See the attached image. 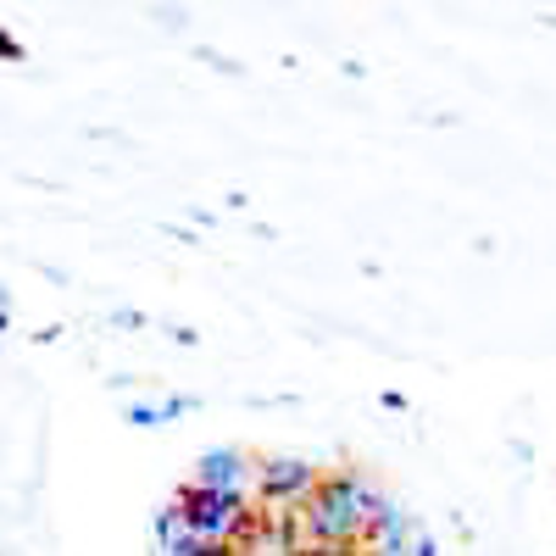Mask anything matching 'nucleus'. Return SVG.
I'll list each match as a JSON object with an SVG mask.
<instances>
[{
  "mask_svg": "<svg viewBox=\"0 0 556 556\" xmlns=\"http://www.w3.org/2000/svg\"><path fill=\"white\" fill-rule=\"evenodd\" d=\"M262 484H267V495L273 501H295V495H317V473L306 468V462H273V468L262 473Z\"/></svg>",
  "mask_w": 556,
  "mask_h": 556,
  "instance_id": "nucleus-1",
  "label": "nucleus"
},
{
  "mask_svg": "<svg viewBox=\"0 0 556 556\" xmlns=\"http://www.w3.org/2000/svg\"><path fill=\"white\" fill-rule=\"evenodd\" d=\"M317 556H345V551H317Z\"/></svg>",
  "mask_w": 556,
  "mask_h": 556,
  "instance_id": "nucleus-2",
  "label": "nucleus"
}]
</instances>
